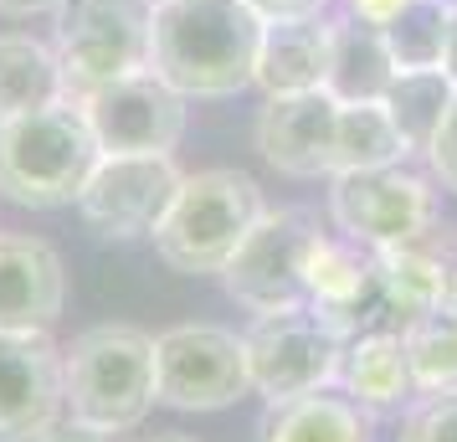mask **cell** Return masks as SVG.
<instances>
[{"label":"cell","instance_id":"obj_33","mask_svg":"<svg viewBox=\"0 0 457 442\" xmlns=\"http://www.w3.org/2000/svg\"><path fill=\"white\" fill-rule=\"evenodd\" d=\"M145 442H195V438H186V432H160V438H145Z\"/></svg>","mask_w":457,"mask_h":442},{"label":"cell","instance_id":"obj_29","mask_svg":"<svg viewBox=\"0 0 457 442\" xmlns=\"http://www.w3.org/2000/svg\"><path fill=\"white\" fill-rule=\"evenodd\" d=\"M401 5H406V0H345V11L360 16V21H370V26H386Z\"/></svg>","mask_w":457,"mask_h":442},{"label":"cell","instance_id":"obj_2","mask_svg":"<svg viewBox=\"0 0 457 442\" xmlns=\"http://www.w3.org/2000/svg\"><path fill=\"white\" fill-rule=\"evenodd\" d=\"M160 401L154 335L134 324H93L62 350V412L104 438L134 432Z\"/></svg>","mask_w":457,"mask_h":442},{"label":"cell","instance_id":"obj_21","mask_svg":"<svg viewBox=\"0 0 457 442\" xmlns=\"http://www.w3.org/2000/svg\"><path fill=\"white\" fill-rule=\"evenodd\" d=\"M72 98L57 46L37 42L26 31L0 37V119H21L37 108H52Z\"/></svg>","mask_w":457,"mask_h":442},{"label":"cell","instance_id":"obj_31","mask_svg":"<svg viewBox=\"0 0 457 442\" xmlns=\"http://www.w3.org/2000/svg\"><path fill=\"white\" fill-rule=\"evenodd\" d=\"M62 0H0V16H42V11H57Z\"/></svg>","mask_w":457,"mask_h":442},{"label":"cell","instance_id":"obj_3","mask_svg":"<svg viewBox=\"0 0 457 442\" xmlns=\"http://www.w3.org/2000/svg\"><path fill=\"white\" fill-rule=\"evenodd\" d=\"M98 160L104 149L93 139L78 98H62L21 119H0V196L16 206H78Z\"/></svg>","mask_w":457,"mask_h":442},{"label":"cell","instance_id":"obj_15","mask_svg":"<svg viewBox=\"0 0 457 442\" xmlns=\"http://www.w3.org/2000/svg\"><path fill=\"white\" fill-rule=\"evenodd\" d=\"M334 139H339V98L319 93H293L268 98L257 119V149L272 170L293 180H319L334 175Z\"/></svg>","mask_w":457,"mask_h":442},{"label":"cell","instance_id":"obj_34","mask_svg":"<svg viewBox=\"0 0 457 442\" xmlns=\"http://www.w3.org/2000/svg\"><path fill=\"white\" fill-rule=\"evenodd\" d=\"M447 309H453V314H457V283H453V294H447Z\"/></svg>","mask_w":457,"mask_h":442},{"label":"cell","instance_id":"obj_20","mask_svg":"<svg viewBox=\"0 0 457 442\" xmlns=\"http://www.w3.org/2000/svg\"><path fill=\"white\" fill-rule=\"evenodd\" d=\"M257 442H375V417L350 396L309 391L293 401H272Z\"/></svg>","mask_w":457,"mask_h":442},{"label":"cell","instance_id":"obj_27","mask_svg":"<svg viewBox=\"0 0 457 442\" xmlns=\"http://www.w3.org/2000/svg\"><path fill=\"white\" fill-rule=\"evenodd\" d=\"M427 165H432V175L442 180V190L457 196V98H453V108H447L442 129H436L432 149H427Z\"/></svg>","mask_w":457,"mask_h":442},{"label":"cell","instance_id":"obj_5","mask_svg":"<svg viewBox=\"0 0 457 442\" xmlns=\"http://www.w3.org/2000/svg\"><path fill=\"white\" fill-rule=\"evenodd\" d=\"M52 16H57V57L72 98L149 72L154 0H62Z\"/></svg>","mask_w":457,"mask_h":442},{"label":"cell","instance_id":"obj_1","mask_svg":"<svg viewBox=\"0 0 457 442\" xmlns=\"http://www.w3.org/2000/svg\"><path fill=\"white\" fill-rule=\"evenodd\" d=\"M262 16L247 0H160L149 72L186 98H231L257 78Z\"/></svg>","mask_w":457,"mask_h":442},{"label":"cell","instance_id":"obj_11","mask_svg":"<svg viewBox=\"0 0 457 442\" xmlns=\"http://www.w3.org/2000/svg\"><path fill=\"white\" fill-rule=\"evenodd\" d=\"M180 180L186 175L175 170V154H104L78 196V211L93 232L113 242L154 237Z\"/></svg>","mask_w":457,"mask_h":442},{"label":"cell","instance_id":"obj_13","mask_svg":"<svg viewBox=\"0 0 457 442\" xmlns=\"http://www.w3.org/2000/svg\"><path fill=\"white\" fill-rule=\"evenodd\" d=\"M62 421V350L52 335H0V442H37Z\"/></svg>","mask_w":457,"mask_h":442},{"label":"cell","instance_id":"obj_16","mask_svg":"<svg viewBox=\"0 0 457 442\" xmlns=\"http://www.w3.org/2000/svg\"><path fill=\"white\" fill-rule=\"evenodd\" d=\"M375 263H380V278H386V294H391L395 314H401V329L406 319L427 314V309H442L447 294L457 283V232L436 216L432 227H421L406 242H391V247H375Z\"/></svg>","mask_w":457,"mask_h":442},{"label":"cell","instance_id":"obj_10","mask_svg":"<svg viewBox=\"0 0 457 442\" xmlns=\"http://www.w3.org/2000/svg\"><path fill=\"white\" fill-rule=\"evenodd\" d=\"M309 314L324 319L345 345L360 335H375V329H401V314L386 294L375 247L324 232L309 263Z\"/></svg>","mask_w":457,"mask_h":442},{"label":"cell","instance_id":"obj_6","mask_svg":"<svg viewBox=\"0 0 457 442\" xmlns=\"http://www.w3.org/2000/svg\"><path fill=\"white\" fill-rule=\"evenodd\" d=\"M319 242H324V232L309 211H262V221L252 227L237 257L221 268V283L257 319L309 309V263Z\"/></svg>","mask_w":457,"mask_h":442},{"label":"cell","instance_id":"obj_22","mask_svg":"<svg viewBox=\"0 0 457 442\" xmlns=\"http://www.w3.org/2000/svg\"><path fill=\"white\" fill-rule=\"evenodd\" d=\"M453 98H457V83L442 67H411V72H395L391 78L380 108L391 113L406 154H427L442 119H447V108H453Z\"/></svg>","mask_w":457,"mask_h":442},{"label":"cell","instance_id":"obj_25","mask_svg":"<svg viewBox=\"0 0 457 442\" xmlns=\"http://www.w3.org/2000/svg\"><path fill=\"white\" fill-rule=\"evenodd\" d=\"M401 339H406V355H411L416 396L457 391V314L447 309V304L406 319Z\"/></svg>","mask_w":457,"mask_h":442},{"label":"cell","instance_id":"obj_26","mask_svg":"<svg viewBox=\"0 0 457 442\" xmlns=\"http://www.w3.org/2000/svg\"><path fill=\"white\" fill-rule=\"evenodd\" d=\"M401 442H457V391L421 396L401 421Z\"/></svg>","mask_w":457,"mask_h":442},{"label":"cell","instance_id":"obj_8","mask_svg":"<svg viewBox=\"0 0 457 442\" xmlns=\"http://www.w3.org/2000/svg\"><path fill=\"white\" fill-rule=\"evenodd\" d=\"M242 339H247L252 391L268 406L272 401H293V396H309V391L339 386L345 339L334 335L324 319H313L309 309L252 319V329Z\"/></svg>","mask_w":457,"mask_h":442},{"label":"cell","instance_id":"obj_28","mask_svg":"<svg viewBox=\"0 0 457 442\" xmlns=\"http://www.w3.org/2000/svg\"><path fill=\"white\" fill-rule=\"evenodd\" d=\"M252 11L272 21V16H309V11H324V0H247Z\"/></svg>","mask_w":457,"mask_h":442},{"label":"cell","instance_id":"obj_7","mask_svg":"<svg viewBox=\"0 0 457 442\" xmlns=\"http://www.w3.org/2000/svg\"><path fill=\"white\" fill-rule=\"evenodd\" d=\"M154 380L175 412H227L252 391L247 339L221 324H175L154 335Z\"/></svg>","mask_w":457,"mask_h":442},{"label":"cell","instance_id":"obj_30","mask_svg":"<svg viewBox=\"0 0 457 442\" xmlns=\"http://www.w3.org/2000/svg\"><path fill=\"white\" fill-rule=\"evenodd\" d=\"M37 442H113V438L93 432V427H78V421H52Z\"/></svg>","mask_w":457,"mask_h":442},{"label":"cell","instance_id":"obj_12","mask_svg":"<svg viewBox=\"0 0 457 442\" xmlns=\"http://www.w3.org/2000/svg\"><path fill=\"white\" fill-rule=\"evenodd\" d=\"M104 154H175L186 134V93L160 72H134L78 98Z\"/></svg>","mask_w":457,"mask_h":442},{"label":"cell","instance_id":"obj_9","mask_svg":"<svg viewBox=\"0 0 457 442\" xmlns=\"http://www.w3.org/2000/svg\"><path fill=\"white\" fill-rule=\"evenodd\" d=\"M329 216L339 237L365 247H391L436 221V190L406 165L345 170L329 175Z\"/></svg>","mask_w":457,"mask_h":442},{"label":"cell","instance_id":"obj_14","mask_svg":"<svg viewBox=\"0 0 457 442\" xmlns=\"http://www.w3.org/2000/svg\"><path fill=\"white\" fill-rule=\"evenodd\" d=\"M67 304L62 257L42 237L0 232V335H52Z\"/></svg>","mask_w":457,"mask_h":442},{"label":"cell","instance_id":"obj_32","mask_svg":"<svg viewBox=\"0 0 457 442\" xmlns=\"http://www.w3.org/2000/svg\"><path fill=\"white\" fill-rule=\"evenodd\" d=\"M442 72L457 83V5H453V31H447V52H442Z\"/></svg>","mask_w":457,"mask_h":442},{"label":"cell","instance_id":"obj_24","mask_svg":"<svg viewBox=\"0 0 457 442\" xmlns=\"http://www.w3.org/2000/svg\"><path fill=\"white\" fill-rule=\"evenodd\" d=\"M406 145L395 134L391 113L380 104H339V139H334V175L345 170H380L401 165Z\"/></svg>","mask_w":457,"mask_h":442},{"label":"cell","instance_id":"obj_4","mask_svg":"<svg viewBox=\"0 0 457 442\" xmlns=\"http://www.w3.org/2000/svg\"><path fill=\"white\" fill-rule=\"evenodd\" d=\"M262 190L242 170H195L180 180L165 221L154 227V253L175 273H221L247 232L262 221Z\"/></svg>","mask_w":457,"mask_h":442},{"label":"cell","instance_id":"obj_17","mask_svg":"<svg viewBox=\"0 0 457 442\" xmlns=\"http://www.w3.org/2000/svg\"><path fill=\"white\" fill-rule=\"evenodd\" d=\"M324 67H329V16H324V11L262 21L257 78H252V83L262 88L268 98L319 93V88H324Z\"/></svg>","mask_w":457,"mask_h":442},{"label":"cell","instance_id":"obj_19","mask_svg":"<svg viewBox=\"0 0 457 442\" xmlns=\"http://www.w3.org/2000/svg\"><path fill=\"white\" fill-rule=\"evenodd\" d=\"M395 78L391 46L380 26L360 16H334L329 21V67H324V93L339 104H380Z\"/></svg>","mask_w":457,"mask_h":442},{"label":"cell","instance_id":"obj_18","mask_svg":"<svg viewBox=\"0 0 457 442\" xmlns=\"http://www.w3.org/2000/svg\"><path fill=\"white\" fill-rule=\"evenodd\" d=\"M339 386L370 417H391L401 406H411L416 376H411V355H406L401 329H375V335L350 339L345 360H339Z\"/></svg>","mask_w":457,"mask_h":442},{"label":"cell","instance_id":"obj_23","mask_svg":"<svg viewBox=\"0 0 457 442\" xmlns=\"http://www.w3.org/2000/svg\"><path fill=\"white\" fill-rule=\"evenodd\" d=\"M453 5L457 0H406L391 21L380 26V37H386V46H391L395 72L442 67L447 31H453Z\"/></svg>","mask_w":457,"mask_h":442},{"label":"cell","instance_id":"obj_35","mask_svg":"<svg viewBox=\"0 0 457 442\" xmlns=\"http://www.w3.org/2000/svg\"><path fill=\"white\" fill-rule=\"evenodd\" d=\"M154 5H160V0H154Z\"/></svg>","mask_w":457,"mask_h":442}]
</instances>
